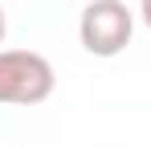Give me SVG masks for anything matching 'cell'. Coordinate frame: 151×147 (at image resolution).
<instances>
[{
    "instance_id": "obj_1",
    "label": "cell",
    "mask_w": 151,
    "mask_h": 147,
    "mask_svg": "<svg viewBox=\"0 0 151 147\" xmlns=\"http://www.w3.org/2000/svg\"><path fill=\"white\" fill-rule=\"evenodd\" d=\"M57 86L49 57L37 49H0V106H37Z\"/></svg>"
},
{
    "instance_id": "obj_2",
    "label": "cell",
    "mask_w": 151,
    "mask_h": 147,
    "mask_svg": "<svg viewBox=\"0 0 151 147\" xmlns=\"http://www.w3.org/2000/svg\"><path fill=\"white\" fill-rule=\"evenodd\" d=\"M135 37V12L127 0H90L78 17V41L90 57H119Z\"/></svg>"
},
{
    "instance_id": "obj_3",
    "label": "cell",
    "mask_w": 151,
    "mask_h": 147,
    "mask_svg": "<svg viewBox=\"0 0 151 147\" xmlns=\"http://www.w3.org/2000/svg\"><path fill=\"white\" fill-rule=\"evenodd\" d=\"M139 17H143V24L151 29V0H139Z\"/></svg>"
},
{
    "instance_id": "obj_4",
    "label": "cell",
    "mask_w": 151,
    "mask_h": 147,
    "mask_svg": "<svg viewBox=\"0 0 151 147\" xmlns=\"http://www.w3.org/2000/svg\"><path fill=\"white\" fill-rule=\"evenodd\" d=\"M4 33H8V17H4V4H0V41H4Z\"/></svg>"
}]
</instances>
